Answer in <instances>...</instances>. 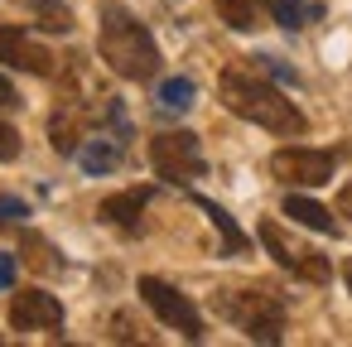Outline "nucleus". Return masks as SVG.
Masks as SVG:
<instances>
[{
	"label": "nucleus",
	"mask_w": 352,
	"mask_h": 347,
	"mask_svg": "<svg viewBox=\"0 0 352 347\" xmlns=\"http://www.w3.org/2000/svg\"><path fill=\"white\" fill-rule=\"evenodd\" d=\"M217 97H222V107L232 116H241V121H251V126H261L270 135H304V126H309L304 111L251 68H227L217 78Z\"/></svg>",
	"instance_id": "f257e3e1"
},
{
	"label": "nucleus",
	"mask_w": 352,
	"mask_h": 347,
	"mask_svg": "<svg viewBox=\"0 0 352 347\" xmlns=\"http://www.w3.org/2000/svg\"><path fill=\"white\" fill-rule=\"evenodd\" d=\"M97 54H102V63H107L116 78H126V82H150V78L160 73V63H164L155 34H150L131 10H121V5H102Z\"/></svg>",
	"instance_id": "f03ea898"
},
{
	"label": "nucleus",
	"mask_w": 352,
	"mask_h": 347,
	"mask_svg": "<svg viewBox=\"0 0 352 347\" xmlns=\"http://www.w3.org/2000/svg\"><path fill=\"white\" fill-rule=\"evenodd\" d=\"M212 309L236 323L251 342H280L285 337V294L270 284H251V289H217Z\"/></svg>",
	"instance_id": "7ed1b4c3"
},
{
	"label": "nucleus",
	"mask_w": 352,
	"mask_h": 347,
	"mask_svg": "<svg viewBox=\"0 0 352 347\" xmlns=\"http://www.w3.org/2000/svg\"><path fill=\"white\" fill-rule=\"evenodd\" d=\"M150 164L169 183H193V179L208 174V159H203V145H198L193 131H164V135H155L150 140Z\"/></svg>",
	"instance_id": "20e7f679"
},
{
	"label": "nucleus",
	"mask_w": 352,
	"mask_h": 347,
	"mask_svg": "<svg viewBox=\"0 0 352 347\" xmlns=\"http://www.w3.org/2000/svg\"><path fill=\"white\" fill-rule=\"evenodd\" d=\"M261 246L275 256L280 270H289V275H299V280H309V284H328V280H333L328 256L314 251V246H304V241H294L280 222H261Z\"/></svg>",
	"instance_id": "39448f33"
},
{
	"label": "nucleus",
	"mask_w": 352,
	"mask_h": 347,
	"mask_svg": "<svg viewBox=\"0 0 352 347\" xmlns=\"http://www.w3.org/2000/svg\"><path fill=\"white\" fill-rule=\"evenodd\" d=\"M140 299L150 304V313L160 318V323H169V328H179L188 342H203V313L193 309V299L188 294H179L174 284H164V280H155V275H140Z\"/></svg>",
	"instance_id": "423d86ee"
},
{
	"label": "nucleus",
	"mask_w": 352,
	"mask_h": 347,
	"mask_svg": "<svg viewBox=\"0 0 352 347\" xmlns=\"http://www.w3.org/2000/svg\"><path fill=\"white\" fill-rule=\"evenodd\" d=\"M333 155L328 150H309V145H285L270 155V174L280 183H294V188H323L333 183Z\"/></svg>",
	"instance_id": "0eeeda50"
},
{
	"label": "nucleus",
	"mask_w": 352,
	"mask_h": 347,
	"mask_svg": "<svg viewBox=\"0 0 352 347\" xmlns=\"http://www.w3.org/2000/svg\"><path fill=\"white\" fill-rule=\"evenodd\" d=\"M10 328L20 333H58L63 328V304L49 289H20L10 299Z\"/></svg>",
	"instance_id": "6e6552de"
},
{
	"label": "nucleus",
	"mask_w": 352,
	"mask_h": 347,
	"mask_svg": "<svg viewBox=\"0 0 352 347\" xmlns=\"http://www.w3.org/2000/svg\"><path fill=\"white\" fill-rule=\"evenodd\" d=\"M0 63H6V68H20V73H34V78H54V54H49L34 34H25L20 25H6V30H0Z\"/></svg>",
	"instance_id": "1a4fd4ad"
},
{
	"label": "nucleus",
	"mask_w": 352,
	"mask_h": 347,
	"mask_svg": "<svg viewBox=\"0 0 352 347\" xmlns=\"http://www.w3.org/2000/svg\"><path fill=\"white\" fill-rule=\"evenodd\" d=\"M145 208H150V188H126V193H111V198H102L97 217H102L107 227L135 232V227H140V217H145Z\"/></svg>",
	"instance_id": "9d476101"
},
{
	"label": "nucleus",
	"mask_w": 352,
	"mask_h": 347,
	"mask_svg": "<svg viewBox=\"0 0 352 347\" xmlns=\"http://www.w3.org/2000/svg\"><path fill=\"white\" fill-rule=\"evenodd\" d=\"M285 217H294L299 227H309V232H323V236H338V232H342V227L333 222V212H328L323 203L304 198V193H289V198H285Z\"/></svg>",
	"instance_id": "9b49d317"
},
{
	"label": "nucleus",
	"mask_w": 352,
	"mask_h": 347,
	"mask_svg": "<svg viewBox=\"0 0 352 347\" xmlns=\"http://www.w3.org/2000/svg\"><path fill=\"white\" fill-rule=\"evenodd\" d=\"M78 164H82L87 174H111V169L121 164V140H111V135L82 140V145H78Z\"/></svg>",
	"instance_id": "f8f14e48"
},
{
	"label": "nucleus",
	"mask_w": 352,
	"mask_h": 347,
	"mask_svg": "<svg viewBox=\"0 0 352 347\" xmlns=\"http://www.w3.org/2000/svg\"><path fill=\"white\" fill-rule=\"evenodd\" d=\"M193 203H198V208L208 212V222L222 232V246H227V256H246V232L232 222V212H227V208H217V203H212V198H203V193H193Z\"/></svg>",
	"instance_id": "ddd939ff"
},
{
	"label": "nucleus",
	"mask_w": 352,
	"mask_h": 347,
	"mask_svg": "<svg viewBox=\"0 0 352 347\" xmlns=\"http://www.w3.org/2000/svg\"><path fill=\"white\" fill-rule=\"evenodd\" d=\"M20 5H30L39 15V30H49V34H68L73 30V10L63 5V0H20Z\"/></svg>",
	"instance_id": "4468645a"
},
{
	"label": "nucleus",
	"mask_w": 352,
	"mask_h": 347,
	"mask_svg": "<svg viewBox=\"0 0 352 347\" xmlns=\"http://www.w3.org/2000/svg\"><path fill=\"white\" fill-rule=\"evenodd\" d=\"M155 102H160V111H188L193 107V82L188 78H164L160 82V92H155Z\"/></svg>",
	"instance_id": "2eb2a0df"
},
{
	"label": "nucleus",
	"mask_w": 352,
	"mask_h": 347,
	"mask_svg": "<svg viewBox=\"0 0 352 347\" xmlns=\"http://www.w3.org/2000/svg\"><path fill=\"white\" fill-rule=\"evenodd\" d=\"M49 140H54V150H58V155H78V145H82L78 116H73V111H58V116L49 121Z\"/></svg>",
	"instance_id": "dca6fc26"
},
{
	"label": "nucleus",
	"mask_w": 352,
	"mask_h": 347,
	"mask_svg": "<svg viewBox=\"0 0 352 347\" xmlns=\"http://www.w3.org/2000/svg\"><path fill=\"white\" fill-rule=\"evenodd\" d=\"M217 15H222L227 30L251 34V30H256V0H217Z\"/></svg>",
	"instance_id": "f3484780"
},
{
	"label": "nucleus",
	"mask_w": 352,
	"mask_h": 347,
	"mask_svg": "<svg viewBox=\"0 0 352 347\" xmlns=\"http://www.w3.org/2000/svg\"><path fill=\"white\" fill-rule=\"evenodd\" d=\"M265 10L275 15V25H280V30H304V20L314 15L304 0H265Z\"/></svg>",
	"instance_id": "a211bd4d"
},
{
	"label": "nucleus",
	"mask_w": 352,
	"mask_h": 347,
	"mask_svg": "<svg viewBox=\"0 0 352 347\" xmlns=\"http://www.w3.org/2000/svg\"><path fill=\"white\" fill-rule=\"evenodd\" d=\"M15 159H20V131L0 121V164H15Z\"/></svg>",
	"instance_id": "6ab92c4d"
},
{
	"label": "nucleus",
	"mask_w": 352,
	"mask_h": 347,
	"mask_svg": "<svg viewBox=\"0 0 352 347\" xmlns=\"http://www.w3.org/2000/svg\"><path fill=\"white\" fill-rule=\"evenodd\" d=\"M20 217H30V203L15 198V193H6V198H0V227H15Z\"/></svg>",
	"instance_id": "aec40b11"
},
{
	"label": "nucleus",
	"mask_w": 352,
	"mask_h": 347,
	"mask_svg": "<svg viewBox=\"0 0 352 347\" xmlns=\"http://www.w3.org/2000/svg\"><path fill=\"white\" fill-rule=\"evenodd\" d=\"M256 63H261V73H270V78H280V82H294V73H289L280 58H256Z\"/></svg>",
	"instance_id": "412c9836"
},
{
	"label": "nucleus",
	"mask_w": 352,
	"mask_h": 347,
	"mask_svg": "<svg viewBox=\"0 0 352 347\" xmlns=\"http://www.w3.org/2000/svg\"><path fill=\"white\" fill-rule=\"evenodd\" d=\"M10 284H15V256L0 251V289H10Z\"/></svg>",
	"instance_id": "4be33fe9"
},
{
	"label": "nucleus",
	"mask_w": 352,
	"mask_h": 347,
	"mask_svg": "<svg viewBox=\"0 0 352 347\" xmlns=\"http://www.w3.org/2000/svg\"><path fill=\"white\" fill-rule=\"evenodd\" d=\"M15 107H20V92H15L6 78H0V111H15Z\"/></svg>",
	"instance_id": "5701e85b"
},
{
	"label": "nucleus",
	"mask_w": 352,
	"mask_h": 347,
	"mask_svg": "<svg viewBox=\"0 0 352 347\" xmlns=\"http://www.w3.org/2000/svg\"><path fill=\"white\" fill-rule=\"evenodd\" d=\"M338 217H347V222H352V179L338 188Z\"/></svg>",
	"instance_id": "b1692460"
},
{
	"label": "nucleus",
	"mask_w": 352,
	"mask_h": 347,
	"mask_svg": "<svg viewBox=\"0 0 352 347\" xmlns=\"http://www.w3.org/2000/svg\"><path fill=\"white\" fill-rule=\"evenodd\" d=\"M342 280H347V289H352V260H347V265H342Z\"/></svg>",
	"instance_id": "393cba45"
}]
</instances>
